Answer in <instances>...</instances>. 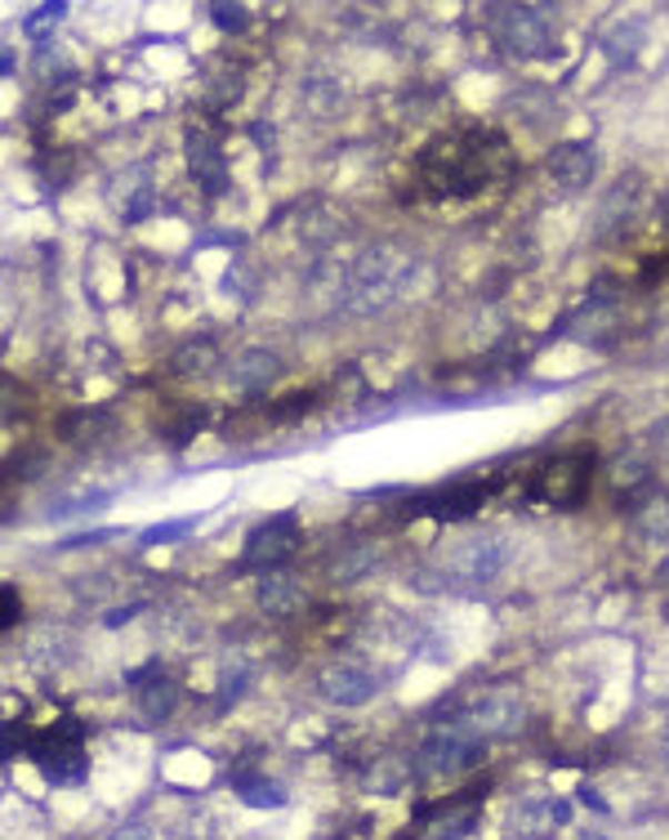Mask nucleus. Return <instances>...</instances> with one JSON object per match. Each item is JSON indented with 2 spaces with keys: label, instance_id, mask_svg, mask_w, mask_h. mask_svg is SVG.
Masks as SVG:
<instances>
[{
  "label": "nucleus",
  "instance_id": "nucleus-27",
  "mask_svg": "<svg viewBox=\"0 0 669 840\" xmlns=\"http://www.w3.org/2000/svg\"><path fill=\"white\" fill-rule=\"evenodd\" d=\"M201 518L192 514V518H174V523H157V527H148L143 532V545H161V541H174V536H183V532H192Z\"/></svg>",
  "mask_w": 669,
  "mask_h": 840
},
{
  "label": "nucleus",
  "instance_id": "nucleus-7",
  "mask_svg": "<svg viewBox=\"0 0 669 840\" xmlns=\"http://www.w3.org/2000/svg\"><path fill=\"white\" fill-rule=\"evenodd\" d=\"M585 492H589V456H580V452L558 456L553 465H545L536 474V487H531V496L545 501V505H553V510L580 505Z\"/></svg>",
  "mask_w": 669,
  "mask_h": 840
},
{
  "label": "nucleus",
  "instance_id": "nucleus-25",
  "mask_svg": "<svg viewBox=\"0 0 669 840\" xmlns=\"http://www.w3.org/2000/svg\"><path fill=\"white\" fill-rule=\"evenodd\" d=\"M407 778H411V773H407V764H402V760H393V755L376 760V769L367 773V782L376 787V795H398Z\"/></svg>",
  "mask_w": 669,
  "mask_h": 840
},
{
  "label": "nucleus",
  "instance_id": "nucleus-15",
  "mask_svg": "<svg viewBox=\"0 0 669 840\" xmlns=\"http://www.w3.org/2000/svg\"><path fill=\"white\" fill-rule=\"evenodd\" d=\"M487 738H509V733H518L522 729V720H527V711H522V702L513 698V693H505V689H496V693H487L482 702H478V711L469 715Z\"/></svg>",
  "mask_w": 669,
  "mask_h": 840
},
{
  "label": "nucleus",
  "instance_id": "nucleus-24",
  "mask_svg": "<svg viewBox=\"0 0 669 840\" xmlns=\"http://www.w3.org/2000/svg\"><path fill=\"white\" fill-rule=\"evenodd\" d=\"M210 363H214V340H206V336H201V340H188V345L170 358V367H174L179 376H197V372H206Z\"/></svg>",
  "mask_w": 669,
  "mask_h": 840
},
{
  "label": "nucleus",
  "instance_id": "nucleus-12",
  "mask_svg": "<svg viewBox=\"0 0 669 840\" xmlns=\"http://www.w3.org/2000/svg\"><path fill=\"white\" fill-rule=\"evenodd\" d=\"M183 152H188V170H192V179L210 192V197H219L223 188H228V166H223V152H219V144L206 135V130H188L183 135Z\"/></svg>",
  "mask_w": 669,
  "mask_h": 840
},
{
  "label": "nucleus",
  "instance_id": "nucleus-6",
  "mask_svg": "<svg viewBox=\"0 0 669 840\" xmlns=\"http://www.w3.org/2000/svg\"><path fill=\"white\" fill-rule=\"evenodd\" d=\"M299 545H303V536H299V518H294V510H286V514L263 518V523L246 536L241 564H246V569H263V573H272L277 564H286V559H290Z\"/></svg>",
  "mask_w": 669,
  "mask_h": 840
},
{
  "label": "nucleus",
  "instance_id": "nucleus-17",
  "mask_svg": "<svg viewBox=\"0 0 669 840\" xmlns=\"http://www.w3.org/2000/svg\"><path fill=\"white\" fill-rule=\"evenodd\" d=\"M376 564H380V550H376L371 541H349V545H340V550L330 554L326 577H330L334 586H353V582H362Z\"/></svg>",
  "mask_w": 669,
  "mask_h": 840
},
{
  "label": "nucleus",
  "instance_id": "nucleus-19",
  "mask_svg": "<svg viewBox=\"0 0 669 840\" xmlns=\"http://www.w3.org/2000/svg\"><path fill=\"white\" fill-rule=\"evenodd\" d=\"M139 715L148 720V724H161V720H170L174 715V706H179V684L170 680V675H152L143 689H139Z\"/></svg>",
  "mask_w": 669,
  "mask_h": 840
},
{
  "label": "nucleus",
  "instance_id": "nucleus-1",
  "mask_svg": "<svg viewBox=\"0 0 669 840\" xmlns=\"http://www.w3.org/2000/svg\"><path fill=\"white\" fill-rule=\"evenodd\" d=\"M416 277V255L398 250V246H371L353 259L349 268V287H345V309L353 318H371L385 314L393 300H402V291Z\"/></svg>",
  "mask_w": 669,
  "mask_h": 840
},
{
  "label": "nucleus",
  "instance_id": "nucleus-4",
  "mask_svg": "<svg viewBox=\"0 0 669 840\" xmlns=\"http://www.w3.org/2000/svg\"><path fill=\"white\" fill-rule=\"evenodd\" d=\"M28 751L50 782H81V773H86V724L63 715L41 738H32Z\"/></svg>",
  "mask_w": 669,
  "mask_h": 840
},
{
  "label": "nucleus",
  "instance_id": "nucleus-16",
  "mask_svg": "<svg viewBox=\"0 0 669 840\" xmlns=\"http://www.w3.org/2000/svg\"><path fill=\"white\" fill-rule=\"evenodd\" d=\"M571 822V804L567 800H527L513 813V827L522 840H553V827Z\"/></svg>",
  "mask_w": 669,
  "mask_h": 840
},
{
  "label": "nucleus",
  "instance_id": "nucleus-2",
  "mask_svg": "<svg viewBox=\"0 0 669 840\" xmlns=\"http://www.w3.org/2000/svg\"><path fill=\"white\" fill-rule=\"evenodd\" d=\"M487 144H496V139H438L425 157H420V175H425V184L433 188V192H451V197H469V192H478L482 184H487V175H491V157L496 152H487Z\"/></svg>",
  "mask_w": 669,
  "mask_h": 840
},
{
  "label": "nucleus",
  "instance_id": "nucleus-21",
  "mask_svg": "<svg viewBox=\"0 0 669 840\" xmlns=\"http://www.w3.org/2000/svg\"><path fill=\"white\" fill-rule=\"evenodd\" d=\"M607 483H611V496L625 492L629 505H633L642 492H651V474H647V465H642L638 456H616V461L607 465Z\"/></svg>",
  "mask_w": 669,
  "mask_h": 840
},
{
  "label": "nucleus",
  "instance_id": "nucleus-11",
  "mask_svg": "<svg viewBox=\"0 0 669 840\" xmlns=\"http://www.w3.org/2000/svg\"><path fill=\"white\" fill-rule=\"evenodd\" d=\"M254 600L268 617L277 622H294L303 609H308V591L299 586V577L272 569V573H259V586H254Z\"/></svg>",
  "mask_w": 669,
  "mask_h": 840
},
{
  "label": "nucleus",
  "instance_id": "nucleus-20",
  "mask_svg": "<svg viewBox=\"0 0 669 840\" xmlns=\"http://www.w3.org/2000/svg\"><path fill=\"white\" fill-rule=\"evenodd\" d=\"M232 787H237V795H241L250 809H281V804H286V787L272 782V778H263V773H254V769H237V773H232Z\"/></svg>",
  "mask_w": 669,
  "mask_h": 840
},
{
  "label": "nucleus",
  "instance_id": "nucleus-32",
  "mask_svg": "<svg viewBox=\"0 0 669 840\" xmlns=\"http://www.w3.org/2000/svg\"><path fill=\"white\" fill-rule=\"evenodd\" d=\"M108 840H152V831H148L143 822H126V827H117Z\"/></svg>",
  "mask_w": 669,
  "mask_h": 840
},
{
  "label": "nucleus",
  "instance_id": "nucleus-18",
  "mask_svg": "<svg viewBox=\"0 0 669 840\" xmlns=\"http://www.w3.org/2000/svg\"><path fill=\"white\" fill-rule=\"evenodd\" d=\"M456 569H460V577H469V582H491V577L505 569V545H500L496 536L469 541V545L460 550V559H456Z\"/></svg>",
  "mask_w": 669,
  "mask_h": 840
},
{
  "label": "nucleus",
  "instance_id": "nucleus-22",
  "mask_svg": "<svg viewBox=\"0 0 669 840\" xmlns=\"http://www.w3.org/2000/svg\"><path fill=\"white\" fill-rule=\"evenodd\" d=\"M482 501H487L482 483H456L451 492H442L433 501V514L447 518V523H460V518H473V510H482Z\"/></svg>",
  "mask_w": 669,
  "mask_h": 840
},
{
  "label": "nucleus",
  "instance_id": "nucleus-36",
  "mask_svg": "<svg viewBox=\"0 0 669 840\" xmlns=\"http://www.w3.org/2000/svg\"><path fill=\"white\" fill-rule=\"evenodd\" d=\"M665 769H669V724H665Z\"/></svg>",
  "mask_w": 669,
  "mask_h": 840
},
{
  "label": "nucleus",
  "instance_id": "nucleus-9",
  "mask_svg": "<svg viewBox=\"0 0 669 840\" xmlns=\"http://www.w3.org/2000/svg\"><path fill=\"white\" fill-rule=\"evenodd\" d=\"M549 179L562 188V192H585L598 175V148L585 144V139H571V144H558L545 161Z\"/></svg>",
  "mask_w": 669,
  "mask_h": 840
},
{
  "label": "nucleus",
  "instance_id": "nucleus-5",
  "mask_svg": "<svg viewBox=\"0 0 669 840\" xmlns=\"http://www.w3.org/2000/svg\"><path fill=\"white\" fill-rule=\"evenodd\" d=\"M491 32L513 59H545L549 55V19L545 6H491Z\"/></svg>",
  "mask_w": 669,
  "mask_h": 840
},
{
  "label": "nucleus",
  "instance_id": "nucleus-26",
  "mask_svg": "<svg viewBox=\"0 0 669 840\" xmlns=\"http://www.w3.org/2000/svg\"><path fill=\"white\" fill-rule=\"evenodd\" d=\"M63 14H68V6L59 0V6H41V14H32V19H23V32L32 37V41H41L54 23H63Z\"/></svg>",
  "mask_w": 669,
  "mask_h": 840
},
{
  "label": "nucleus",
  "instance_id": "nucleus-33",
  "mask_svg": "<svg viewBox=\"0 0 669 840\" xmlns=\"http://www.w3.org/2000/svg\"><path fill=\"white\" fill-rule=\"evenodd\" d=\"M134 613H139V604H134V609H117V613H112V617H108V626H121V622H130V617H134Z\"/></svg>",
  "mask_w": 669,
  "mask_h": 840
},
{
  "label": "nucleus",
  "instance_id": "nucleus-23",
  "mask_svg": "<svg viewBox=\"0 0 669 840\" xmlns=\"http://www.w3.org/2000/svg\"><path fill=\"white\" fill-rule=\"evenodd\" d=\"M638 197H642V192H638V179H620V184L611 188L602 215H598V233H611L616 224L633 219V215H638Z\"/></svg>",
  "mask_w": 669,
  "mask_h": 840
},
{
  "label": "nucleus",
  "instance_id": "nucleus-31",
  "mask_svg": "<svg viewBox=\"0 0 669 840\" xmlns=\"http://www.w3.org/2000/svg\"><path fill=\"white\" fill-rule=\"evenodd\" d=\"M651 447H656V456H660V465L669 470V421H660V425L651 429Z\"/></svg>",
  "mask_w": 669,
  "mask_h": 840
},
{
  "label": "nucleus",
  "instance_id": "nucleus-37",
  "mask_svg": "<svg viewBox=\"0 0 669 840\" xmlns=\"http://www.w3.org/2000/svg\"><path fill=\"white\" fill-rule=\"evenodd\" d=\"M660 215H665V228H669V197H665V206H660Z\"/></svg>",
  "mask_w": 669,
  "mask_h": 840
},
{
  "label": "nucleus",
  "instance_id": "nucleus-8",
  "mask_svg": "<svg viewBox=\"0 0 669 840\" xmlns=\"http://www.w3.org/2000/svg\"><path fill=\"white\" fill-rule=\"evenodd\" d=\"M317 689H321V698L334 702V706H367V702L380 693V680H376L367 666L330 662V666L317 675Z\"/></svg>",
  "mask_w": 669,
  "mask_h": 840
},
{
  "label": "nucleus",
  "instance_id": "nucleus-34",
  "mask_svg": "<svg viewBox=\"0 0 669 840\" xmlns=\"http://www.w3.org/2000/svg\"><path fill=\"white\" fill-rule=\"evenodd\" d=\"M656 582H660V591H665V604H669V559L660 564V573H656Z\"/></svg>",
  "mask_w": 669,
  "mask_h": 840
},
{
  "label": "nucleus",
  "instance_id": "nucleus-29",
  "mask_svg": "<svg viewBox=\"0 0 669 840\" xmlns=\"http://www.w3.org/2000/svg\"><path fill=\"white\" fill-rule=\"evenodd\" d=\"M210 19L223 28V32H241L246 23H250V14H246V6H210Z\"/></svg>",
  "mask_w": 669,
  "mask_h": 840
},
{
  "label": "nucleus",
  "instance_id": "nucleus-10",
  "mask_svg": "<svg viewBox=\"0 0 669 840\" xmlns=\"http://www.w3.org/2000/svg\"><path fill=\"white\" fill-rule=\"evenodd\" d=\"M478 822H482V800L469 791L465 800H451V804L433 809V813L420 822V836H416V840H465V836L478 831Z\"/></svg>",
  "mask_w": 669,
  "mask_h": 840
},
{
  "label": "nucleus",
  "instance_id": "nucleus-3",
  "mask_svg": "<svg viewBox=\"0 0 669 840\" xmlns=\"http://www.w3.org/2000/svg\"><path fill=\"white\" fill-rule=\"evenodd\" d=\"M482 755H487V733L473 720H442L420 742L416 769H420V778H456V773L482 764Z\"/></svg>",
  "mask_w": 669,
  "mask_h": 840
},
{
  "label": "nucleus",
  "instance_id": "nucleus-14",
  "mask_svg": "<svg viewBox=\"0 0 669 840\" xmlns=\"http://www.w3.org/2000/svg\"><path fill=\"white\" fill-rule=\"evenodd\" d=\"M281 376V358L277 354H268V349H241L237 358H232V367H228V385L237 389V394H263L272 381Z\"/></svg>",
  "mask_w": 669,
  "mask_h": 840
},
{
  "label": "nucleus",
  "instance_id": "nucleus-35",
  "mask_svg": "<svg viewBox=\"0 0 669 840\" xmlns=\"http://www.w3.org/2000/svg\"><path fill=\"white\" fill-rule=\"evenodd\" d=\"M580 840H611V836H602V831H585Z\"/></svg>",
  "mask_w": 669,
  "mask_h": 840
},
{
  "label": "nucleus",
  "instance_id": "nucleus-28",
  "mask_svg": "<svg viewBox=\"0 0 669 840\" xmlns=\"http://www.w3.org/2000/svg\"><path fill=\"white\" fill-rule=\"evenodd\" d=\"M312 407H317V394H312V389H303V394H286L281 407H272V421H294L299 412H312Z\"/></svg>",
  "mask_w": 669,
  "mask_h": 840
},
{
  "label": "nucleus",
  "instance_id": "nucleus-30",
  "mask_svg": "<svg viewBox=\"0 0 669 840\" xmlns=\"http://www.w3.org/2000/svg\"><path fill=\"white\" fill-rule=\"evenodd\" d=\"M19 617H23V600H19V591H14V586H6V591H0V626L14 631V626H19Z\"/></svg>",
  "mask_w": 669,
  "mask_h": 840
},
{
  "label": "nucleus",
  "instance_id": "nucleus-13",
  "mask_svg": "<svg viewBox=\"0 0 669 840\" xmlns=\"http://www.w3.org/2000/svg\"><path fill=\"white\" fill-rule=\"evenodd\" d=\"M629 532L638 545H665L669 541V492L651 487L629 505Z\"/></svg>",
  "mask_w": 669,
  "mask_h": 840
}]
</instances>
